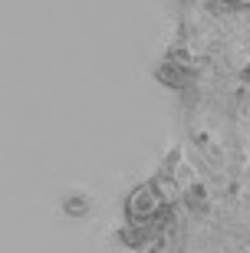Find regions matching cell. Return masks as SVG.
<instances>
[{"instance_id": "1", "label": "cell", "mask_w": 250, "mask_h": 253, "mask_svg": "<svg viewBox=\"0 0 250 253\" xmlns=\"http://www.w3.org/2000/svg\"><path fill=\"white\" fill-rule=\"evenodd\" d=\"M155 207H158V201L151 197V191H139V194L132 197V214L135 217H149Z\"/></svg>"}, {"instance_id": "2", "label": "cell", "mask_w": 250, "mask_h": 253, "mask_svg": "<svg viewBox=\"0 0 250 253\" xmlns=\"http://www.w3.org/2000/svg\"><path fill=\"white\" fill-rule=\"evenodd\" d=\"M188 204H191V207H204V204H207V197H204V188H201V184H195V188L188 191Z\"/></svg>"}, {"instance_id": "3", "label": "cell", "mask_w": 250, "mask_h": 253, "mask_svg": "<svg viewBox=\"0 0 250 253\" xmlns=\"http://www.w3.org/2000/svg\"><path fill=\"white\" fill-rule=\"evenodd\" d=\"M244 79H247V83H250V66H247V69H244Z\"/></svg>"}, {"instance_id": "4", "label": "cell", "mask_w": 250, "mask_h": 253, "mask_svg": "<svg viewBox=\"0 0 250 253\" xmlns=\"http://www.w3.org/2000/svg\"><path fill=\"white\" fill-rule=\"evenodd\" d=\"M227 3H244V0H227Z\"/></svg>"}]
</instances>
